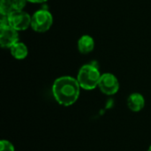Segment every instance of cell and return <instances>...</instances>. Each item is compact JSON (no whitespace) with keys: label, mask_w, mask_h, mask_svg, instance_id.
<instances>
[{"label":"cell","mask_w":151,"mask_h":151,"mask_svg":"<svg viewBox=\"0 0 151 151\" xmlns=\"http://www.w3.org/2000/svg\"><path fill=\"white\" fill-rule=\"evenodd\" d=\"M81 89L77 79L72 76L58 77L54 81L51 88L55 100L65 107L71 106L77 102Z\"/></svg>","instance_id":"1"},{"label":"cell","mask_w":151,"mask_h":151,"mask_svg":"<svg viewBox=\"0 0 151 151\" xmlns=\"http://www.w3.org/2000/svg\"><path fill=\"white\" fill-rule=\"evenodd\" d=\"M101 76L102 73H100L98 66L91 62L89 64L83 65L79 69L76 79L81 89L93 90L98 88Z\"/></svg>","instance_id":"2"},{"label":"cell","mask_w":151,"mask_h":151,"mask_svg":"<svg viewBox=\"0 0 151 151\" xmlns=\"http://www.w3.org/2000/svg\"><path fill=\"white\" fill-rule=\"evenodd\" d=\"M53 25V15L46 8L36 10L31 15V28L36 33H45Z\"/></svg>","instance_id":"3"},{"label":"cell","mask_w":151,"mask_h":151,"mask_svg":"<svg viewBox=\"0 0 151 151\" xmlns=\"http://www.w3.org/2000/svg\"><path fill=\"white\" fill-rule=\"evenodd\" d=\"M18 42H19V31L8 25L6 17H2L0 21V46L3 49L10 50Z\"/></svg>","instance_id":"4"},{"label":"cell","mask_w":151,"mask_h":151,"mask_svg":"<svg viewBox=\"0 0 151 151\" xmlns=\"http://www.w3.org/2000/svg\"><path fill=\"white\" fill-rule=\"evenodd\" d=\"M6 18L8 25L19 32L31 27V15L25 11H13Z\"/></svg>","instance_id":"5"},{"label":"cell","mask_w":151,"mask_h":151,"mask_svg":"<svg viewBox=\"0 0 151 151\" xmlns=\"http://www.w3.org/2000/svg\"><path fill=\"white\" fill-rule=\"evenodd\" d=\"M98 88L103 94L106 96H113L119 90V81L113 73H105L101 76Z\"/></svg>","instance_id":"6"},{"label":"cell","mask_w":151,"mask_h":151,"mask_svg":"<svg viewBox=\"0 0 151 151\" xmlns=\"http://www.w3.org/2000/svg\"><path fill=\"white\" fill-rule=\"evenodd\" d=\"M127 104L131 111L139 112L145 106V98L141 93H132L127 97Z\"/></svg>","instance_id":"7"},{"label":"cell","mask_w":151,"mask_h":151,"mask_svg":"<svg viewBox=\"0 0 151 151\" xmlns=\"http://www.w3.org/2000/svg\"><path fill=\"white\" fill-rule=\"evenodd\" d=\"M77 48L80 53L88 55L91 53L95 49V40L89 35H81L77 42Z\"/></svg>","instance_id":"8"},{"label":"cell","mask_w":151,"mask_h":151,"mask_svg":"<svg viewBox=\"0 0 151 151\" xmlns=\"http://www.w3.org/2000/svg\"><path fill=\"white\" fill-rule=\"evenodd\" d=\"M11 55L17 60L25 59L28 56V48L23 42H18L10 49Z\"/></svg>","instance_id":"9"},{"label":"cell","mask_w":151,"mask_h":151,"mask_svg":"<svg viewBox=\"0 0 151 151\" xmlns=\"http://www.w3.org/2000/svg\"><path fill=\"white\" fill-rule=\"evenodd\" d=\"M14 11L12 0H1L0 1V14L2 17H7Z\"/></svg>","instance_id":"10"},{"label":"cell","mask_w":151,"mask_h":151,"mask_svg":"<svg viewBox=\"0 0 151 151\" xmlns=\"http://www.w3.org/2000/svg\"><path fill=\"white\" fill-rule=\"evenodd\" d=\"M0 151H15V148L11 142L2 140L0 142Z\"/></svg>","instance_id":"11"},{"label":"cell","mask_w":151,"mask_h":151,"mask_svg":"<svg viewBox=\"0 0 151 151\" xmlns=\"http://www.w3.org/2000/svg\"><path fill=\"white\" fill-rule=\"evenodd\" d=\"M27 3V0H12V5L14 11H24Z\"/></svg>","instance_id":"12"},{"label":"cell","mask_w":151,"mask_h":151,"mask_svg":"<svg viewBox=\"0 0 151 151\" xmlns=\"http://www.w3.org/2000/svg\"><path fill=\"white\" fill-rule=\"evenodd\" d=\"M27 1L31 4H44L48 0H27Z\"/></svg>","instance_id":"13"},{"label":"cell","mask_w":151,"mask_h":151,"mask_svg":"<svg viewBox=\"0 0 151 151\" xmlns=\"http://www.w3.org/2000/svg\"><path fill=\"white\" fill-rule=\"evenodd\" d=\"M147 151H151V145L149 147V149H148V150Z\"/></svg>","instance_id":"14"}]
</instances>
